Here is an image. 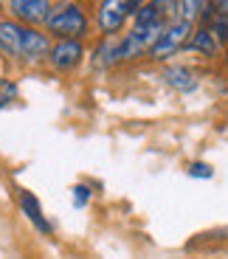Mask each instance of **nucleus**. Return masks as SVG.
Masks as SVG:
<instances>
[{"label": "nucleus", "mask_w": 228, "mask_h": 259, "mask_svg": "<svg viewBox=\"0 0 228 259\" xmlns=\"http://www.w3.org/2000/svg\"><path fill=\"white\" fill-rule=\"evenodd\" d=\"M20 208H23V214H26L42 234H51V223L42 217V208H39L37 197H34L31 192H20Z\"/></svg>", "instance_id": "6e6552de"}, {"label": "nucleus", "mask_w": 228, "mask_h": 259, "mask_svg": "<svg viewBox=\"0 0 228 259\" xmlns=\"http://www.w3.org/2000/svg\"><path fill=\"white\" fill-rule=\"evenodd\" d=\"M14 99H17V84H14L12 79H0V110L9 107Z\"/></svg>", "instance_id": "9b49d317"}, {"label": "nucleus", "mask_w": 228, "mask_h": 259, "mask_svg": "<svg viewBox=\"0 0 228 259\" xmlns=\"http://www.w3.org/2000/svg\"><path fill=\"white\" fill-rule=\"evenodd\" d=\"M9 9H12L14 17L28 23V26L45 23L48 14H51V3L48 0H9Z\"/></svg>", "instance_id": "7ed1b4c3"}, {"label": "nucleus", "mask_w": 228, "mask_h": 259, "mask_svg": "<svg viewBox=\"0 0 228 259\" xmlns=\"http://www.w3.org/2000/svg\"><path fill=\"white\" fill-rule=\"evenodd\" d=\"M189 46L195 48V51H203L206 57L217 54V39H214V34H211V31H197L195 39H192Z\"/></svg>", "instance_id": "9d476101"}, {"label": "nucleus", "mask_w": 228, "mask_h": 259, "mask_svg": "<svg viewBox=\"0 0 228 259\" xmlns=\"http://www.w3.org/2000/svg\"><path fill=\"white\" fill-rule=\"evenodd\" d=\"M214 9L220 12V17H228V0H214Z\"/></svg>", "instance_id": "dca6fc26"}, {"label": "nucleus", "mask_w": 228, "mask_h": 259, "mask_svg": "<svg viewBox=\"0 0 228 259\" xmlns=\"http://www.w3.org/2000/svg\"><path fill=\"white\" fill-rule=\"evenodd\" d=\"M87 200H90V189L87 186H73V206H87Z\"/></svg>", "instance_id": "ddd939ff"}, {"label": "nucleus", "mask_w": 228, "mask_h": 259, "mask_svg": "<svg viewBox=\"0 0 228 259\" xmlns=\"http://www.w3.org/2000/svg\"><path fill=\"white\" fill-rule=\"evenodd\" d=\"M211 34H214V39H225L228 37V17H217L214 26H211Z\"/></svg>", "instance_id": "4468645a"}, {"label": "nucleus", "mask_w": 228, "mask_h": 259, "mask_svg": "<svg viewBox=\"0 0 228 259\" xmlns=\"http://www.w3.org/2000/svg\"><path fill=\"white\" fill-rule=\"evenodd\" d=\"M138 3H141V0H127V9H130V14L138 12Z\"/></svg>", "instance_id": "f3484780"}, {"label": "nucleus", "mask_w": 228, "mask_h": 259, "mask_svg": "<svg viewBox=\"0 0 228 259\" xmlns=\"http://www.w3.org/2000/svg\"><path fill=\"white\" fill-rule=\"evenodd\" d=\"M200 9H203V0H183L180 3V14H183L186 23H192V20L200 14Z\"/></svg>", "instance_id": "f8f14e48"}, {"label": "nucleus", "mask_w": 228, "mask_h": 259, "mask_svg": "<svg viewBox=\"0 0 228 259\" xmlns=\"http://www.w3.org/2000/svg\"><path fill=\"white\" fill-rule=\"evenodd\" d=\"M166 76V82L175 88V91H183V93H189V91H195L197 88V79H195V73L189 71V68H180V65H175V68H169V71L163 73Z\"/></svg>", "instance_id": "1a4fd4ad"}, {"label": "nucleus", "mask_w": 228, "mask_h": 259, "mask_svg": "<svg viewBox=\"0 0 228 259\" xmlns=\"http://www.w3.org/2000/svg\"><path fill=\"white\" fill-rule=\"evenodd\" d=\"M45 26L51 34H57L62 39H76L87 31V17L79 6H62V9H54L48 14Z\"/></svg>", "instance_id": "f257e3e1"}, {"label": "nucleus", "mask_w": 228, "mask_h": 259, "mask_svg": "<svg viewBox=\"0 0 228 259\" xmlns=\"http://www.w3.org/2000/svg\"><path fill=\"white\" fill-rule=\"evenodd\" d=\"M127 14H130L127 0H105L102 9H99V26H102L105 34H116L118 28H121V23H124Z\"/></svg>", "instance_id": "39448f33"}, {"label": "nucleus", "mask_w": 228, "mask_h": 259, "mask_svg": "<svg viewBox=\"0 0 228 259\" xmlns=\"http://www.w3.org/2000/svg\"><path fill=\"white\" fill-rule=\"evenodd\" d=\"M51 46H48V37L39 34L37 28H23V48H20V57L23 59H39L48 57Z\"/></svg>", "instance_id": "423d86ee"}, {"label": "nucleus", "mask_w": 228, "mask_h": 259, "mask_svg": "<svg viewBox=\"0 0 228 259\" xmlns=\"http://www.w3.org/2000/svg\"><path fill=\"white\" fill-rule=\"evenodd\" d=\"M0 48L12 57H20L23 48V26L14 20H0Z\"/></svg>", "instance_id": "0eeeda50"}, {"label": "nucleus", "mask_w": 228, "mask_h": 259, "mask_svg": "<svg viewBox=\"0 0 228 259\" xmlns=\"http://www.w3.org/2000/svg\"><path fill=\"white\" fill-rule=\"evenodd\" d=\"M189 28H192V23H186V20H180V23H175V26H169V28H163V34L155 39V46H152V57L155 59L172 57V54L183 46V39L189 37Z\"/></svg>", "instance_id": "f03ea898"}, {"label": "nucleus", "mask_w": 228, "mask_h": 259, "mask_svg": "<svg viewBox=\"0 0 228 259\" xmlns=\"http://www.w3.org/2000/svg\"><path fill=\"white\" fill-rule=\"evenodd\" d=\"M189 175H192V178H211L214 172H211L209 163H200V161H197V163H192V166H189Z\"/></svg>", "instance_id": "2eb2a0df"}, {"label": "nucleus", "mask_w": 228, "mask_h": 259, "mask_svg": "<svg viewBox=\"0 0 228 259\" xmlns=\"http://www.w3.org/2000/svg\"><path fill=\"white\" fill-rule=\"evenodd\" d=\"M82 57H85V51H82V46H79V39H59L57 46L48 51L51 65L59 68V71H71V68H76Z\"/></svg>", "instance_id": "20e7f679"}]
</instances>
